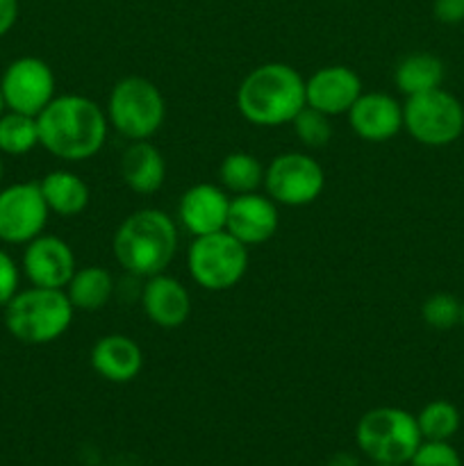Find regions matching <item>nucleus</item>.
I'll list each match as a JSON object with an SVG mask.
<instances>
[{"label": "nucleus", "mask_w": 464, "mask_h": 466, "mask_svg": "<svg viewBox=\"0 0 464 466\" xmlns=\"http://www.w3.org/2000/svg\"><path fill=\"white\" fill-rule=\"evenodd\" d=\"M39 146L66 162H82L100 153L107 139V116L86 96H55L36 116Z\"/></svg>", "instance_id": "f257e3e1"}, {"label": "nucleus", "mask_w": 464, "mask_h": 466, "mask_svg": "<svg viewBox=\"0 0 464 466\" xmlns=\"http://www.w3.org/2000/svg\"><path fill=\"white\" fill-rule=\"evenodd\" d=\"M308 105L305 80L294 66L268 62L253 68L237 89L241 116L259 127H280L291 123Z\"/></svg>", "instance_id": "f03ea898"}, {"label": "nucleus", "mask_w": 464, "mask_h": 466, "mask_svg": "<svg viewBox=\"0 0 464 466\" xmlns=\"http://www.w3.org/2000/svg\"><path fill=\"white\" fill-rule=\"evenodd\" d=\"M112 248L116 262L132 276H159L176 258V221L162 209H136L116 228Z\"/></svg>", "instance_id": "7ed1b4c3"}, {"label": "nucleus", "mask_w": 464, "mask_h": 466, "mask_svg": "<svg viewBox=\"0 0 464 466\" xmlns=\"http://www.w3.org/2000/svg\"><path fill=\"white\" fill-rule=\"evenodd\" d=\"M76 308L64 289L35 287L18 289L5 305V328L14 339L27 346L57 341L71 328Z\"/></svg>", "instance_id": "20e7f679"}, {"label": "nucleus", "mask_w": 464, "mask_h": 466, "mask_svg": "<svg viewBox=\"0 0 464 466\" xmlns=\"http://www.w3.org/2000/svg\"><path fill=\"white\" fill-rule=\"evenodd\" d=\"M355 441L371 462L409 464L423 437L417 417L408 410L376 408L358 421Z\"/></svg>", "instance_id": "39448f33"}, {"label": "nucleus", "mask_w": 464, "mask_h": 466, "mask_svg": "<svg viewBox=\"0 0 464 466\" xmlns=\"http://www.w3.org/2000/svg\"><path fill=\"white\" fill-rule=\"evenodd\" d=\"M166 103L157 86L139 76L123 77L107 100V121L130 141H146L162 127Z\"/></svg>", "instance_id": "423d86ee"}, {"label": "nucleus", "mask_w": 464, "mask_h": 466, "mask_svg": "<svg viewBox=\"0 0 464 466\" xmlns=\"http://www.w3.org/2000/svg\"><path fill=\"white\" fill-rule=\"evenodd\" d=\"M248 246L227 230L194 237L187 253V268L198 287L207 291H227L239 285L248 268Z\"/></svg>", "instance_id": "0eeeda50"}, {"label": "nucleus", "mask_w": 464, "mask_h": 466, "mask_svg": "<svg viewBox=\"0 0 464 466\" xmlns=\"http://www.w3.org/2000/svg\"><path fill=\"white\" fill-rule=\"evenodd\" d=\"M403 127L423 146H450L464 132V107L441 86L426 94L408 96L403 105Z\"/></svg>", "instance_id": "6e6552de"}, {"label": "nucleus", "mask_w": 464, "mask_h": 466, "mask_svg": "<svg viewBox=\"0 0 464 466\" xmlns=\"http://www.w3.org/2000/svg\"><path fill=\"white\" fill-rule=\"evenodd\" d=\"M267 196L287 208L314 203L326 187V171L305 153H282L264 168Z\"/></svg>", "instance_id": "1a4fd4ad"}, {"label": "nucleus", "mask_w": 464, "mask_h": 466, "mask_svg": "<svg viewBox=\"0 0 464 466\" xmlns=\"http://www.w3.org/2000/svg\"><path fill=\"white\" fill-rule=\"evenodd\" d=\"M48 205L39 182H16L0 189V241L27 244L44 235L48 223Z\"/></svg>", "instance_id": "9d476101"}, {"label": "nucleus", "mask_w": 464, "mask_h": 466, "mask_svg": "<svg viewBox=\"0 0 464 466\" xmlns=\"http://www.w3.org/2000/svg\"><path fill=\"white\" fill-rule=\"evenodd\" d=\"M0 89L9 112L39 116L55 98V73L44 59L18 57L3 71Z\"/></svg>", "instance_id": "9b49d317"}, {"label": "nucleus", "mask_w": 464, "mask_h": 466, "mask_svg": "<svg viewBox=\"0 0 464 466\" xmlns=\"http://www.w3.org/2000/svg\"><path fill=\"white\" fill-rule=\"evenodd\" d=\"M77 271L73 248L53 235H39L27 241L23 250V273L35 287L66 289Z\"/></svg>", "instance_id": "f8f14e48"}, {"label": "nucleus", "mask_w": 464, "mask_h": 466, "mask_svg": "<svg viewBox=\"0 0 464 466\" xmlns=\"http://www.w3.org/2000/svg\"><path fill=\"white\" fill-rule=\"evenodd\" d=\"M362 94V80L358 73L341 64L318 68L305 80V100L309 107L318 109L326 116L348 114Z\"/></svg>", "instance_id": "ddd939ff"}, {"label": "nucleus", "mask_w": 464, "mask_h": 466, "mask_svg": "<svg viewBox=\"0 0 464 466\" xmlns=\"http://www.w3.org/2000/svg\"><path fill=\"white\" fill-rule=\"evenodd\" d=\"M280 226L276 200L259 194H239L230 198L226 230L246 246H257L271 239Z\"/></svg>", "instance_id": "4468645a"}, {"label": "nucleus", "mask_w": 464, "mask_h": 466, "mask_svg": "<svg viewBox=\"0 0 464 466\" xmlns=\"http://www.w3.org/2000/svg\"><path fill=\"white\" fill-rule=\"evenodd\" d=\"M227 209H230L227 191L212 182H200L182 194L177 217L187 232H191L194 237H203L226 230Z\"/></svg>", "instance_id": "2eb2a0df"}, {"label": "nucleus", "mask_w": 464, "mask_h": 466, "mask_svg": "<svg viewBox=\"0 0 464 466\" xmlns=\"http://www.w3.org/2000/svg\"><path fill=\"white\" fill-rule=\"evenodd\" d=\"M350 130L364 141H389L403 130V105L389 94H362L348 109Z\"/></svg>", "instance_id": "dca6fc26"}, {"label": "nucleus", "mask_w": 464, "mask_h": 466, "mask_svg": "<svg viewBox=\"0 0 464 466\" xmlns=\"http://www.w3.org/2000/svg\"><path fill=\"white\" fill-rule=\"evenodd\" d=\"M141 305H144L146 317L164 330H176L182 323H187L191 314L189 291L180 280L166 273L146 278Z\"/></svg>", "instance_id": "f3484780"}, {"label": "nucleus", "mask_w": 464, "mask_h": 466, "mask_svg": "<svg viewBox=\"0 0 464 466\" xmlns=\"http://www.w3.org/2000/svg\"><path fill=\"white\" fill-rule=\"evenodd\" d=\"M91 369L107 382L135 380L144 369V350L132 337L105 335L91 349Z\"/></svg>", "instance_id": "a211bd4d"}, {"label": "nucleus", "mask_w": 464, "mask_h": 466, "mask_svg": "<svg viewBox=\"0 0 464 466\" xmlns=\"http://www.w3.org/2000/svg\"><path fill=\"white\" fill-rule=\"evenodd\" d=\"M121 177L135 194H155L166 177L164 155L146 141H132L121 157Z\"/></svg>", "instance_id": "6ab92c4d"}, {"label": "nucleus", "mask_w": 464, "mask_h": 466, "mask_svg": "<svg viewBox=\"0 0 464 466\" xmlns=\"http://www.w3.org/2000/svg\"><path fill=\"white\" fill-rule=\"evenodd\" d=\"M41 194L50 212L59 217H77L89 205V187L71 171H50L39 182Z\"/></svg>", "instance_id": "aec40b11"}, {"label": "nucleus", "mask_w": 464, "mask_h": 466, "mask_svg": "<svg viewBox=\"0 0 464 466\" xmlns=\"http://www.w3.org/2000/svg\"><path fill=\"white\" fill-rule=\"evenodd\" d=\"M394 82L405 96L439 89L444 82V62L432 53H412L396 64Z\"/></svg>", "instance_id": "412c9836"}, {"label": "nucleus", "mask_w": 464, "mask_h": 466, "mask_svg": "<svg viewBox=\"0 0 464 466\" xmlns=\"http://www.w3.org/2000/svg\"><path fill=\"white\" fill-rule=\"evenodd\" d=\"M66 296L71 305L80 312H98L109 303L114 294V280L103 267H85L73 273L66 285Z\"/></svg>", "instance_id": "4be33fe9"}, {"label": "nucleus", "mask_w": 464, "mask_h": 466, "mask_svg": "<svg viewBox=\"0 0 464 466\" xmlns=\"http://www.w3.org/2000/svg\"><path fill=\"white\" fill-rule=\"evenodd\" d=\"M218 177L227 194H253L259 185H264V167L250 153H230L223 157L218 167Z\"/></svg>", "instance_id": "5701e85b"}, {"label": "nucleus", "mask_w": 464, "mask_h": 466, "mask_svg": "<svg viewBox=\"0 0 464 466\" xmlns=\"http://www.w3.org/2000/svg\"><path fill=\"white\" fill-rule=\"evenodd\" d=\"M39 146L36 116L21 112H5L0 116V155H25Z\"/></svg>", "instance_id": "b1692460"}, {"label": "nucleus", "mask_w": 464, "mask_h": 466, "mask_svg": "<svg viewBox=\"0 0 464 466\" xmlns=\"http://www.w3.org/2000/svg\"><path fill=\"white\" fill-rule=\"evenodd\" d=\"M423 441H449L459 431V410L449 400H432L417 414Z\"/></svg>", "instance_id": "393cba45"}, {"label": "nucleus", "mask_w": 464, "mask_h": 466, "mask_svg": "<svg viewBox=\"0 0 464 466\" xmlns=\"http://www.w3.org/2000/svg\"><path fill=\"white\" fill-rule=\"evenodd\" d=\"M291 123H294L296 137H298L308 148H323V146H328V141L332 139L330 116H326V114L318 112V109L309 107V105H305V107L296 114V118Z\"/></svg>", "instance_id": "a878e982"}, {"label": "nucleus", "mask_w": 464, "mask_h": 466, "mask_svg": "<svg viewBox=\"0 0 464 466\" xmlns=\"http://www.w3.org/2000/svg\"><path fill=\"white\" fill-rule=\"evenodd\" d=\"M423 321L435 330H450L462 319V300L453 294H432L421 308Z\"/></svg>", "instance_id": "bb28decb"}, {"label": "nucleus", "mask_w": 464, "mask_h": 466, "mask_svg": "<svg viewBox=\"0 0 464 466\" xmlns=\"http://www.w3.org/2000/svg\"><path fill=\"white\" fill-rule=\"evenodd\" d=\"M409 466H462V460L449 441H421Z\"/></svg>", "instance_id": "cd10ccee"}, {"label": "nucleus", "mask_w": 464, "mask_h": 466, "mask_svg": "<svg viewBox=\"0 0 464 466\" xmlns=\"http://www.w3.org/2000/svg\"><path fill=\"white\" fill-rule=\"evenodd\" d=\"M18 285H21V268L7 250L0 248V308H5L16 296Z\"/></svg>", "instance_id": "c85d7f7f"}, {"label": "nucleus", "mask_w": 464, "mask_h": 466, "mask_svg": "<svg viewBox=\"0 0 464 466\" xmlns=\"http://www.w3.org/2000/svg\"><path fill=\"white\" fill-rule=\"evenodd\" d=\"M432 14L439 23L455 25L464 21V0H435L432 3Z\"/></svg>", "instance_id": "c756f323"}, {"label": "nucleus", "mask_w": 464, "mask_h": 466, "mask_svg": "<svg viewBox=\"0 0 464 466\" xmlns=\"http://www.w3.org/2000/svg\"><path fill=\"white\" fill-rule=\"evenodd\" d=\"M18 21V0H0V39L9 35Z\"/></svg>", "instance_id": "7c9ffc66"}, {"label": "nucleus", "mask_w": 464, "mask_h": 466, "mask_svg": "<svg viewBox=\"0 0 464 466\" xmlns=\"http://www.w3.org/2000/svg\"><path fill=\"white\" fill-rule=\"evenodd\" d=\"M5 109H7V105H5V96H3V89H0V116L5 114Z\"/></svg>", "instance_id": "2f4dec72"}, {"label": "nucleus", "mask_w": 464, "mask_h": 466, "mask_svg": "<svg viewBox=\"0 0 464 466\" xmlns=\"http://www.w3.org/2000/svg\"><path fill=\"white\" fill-rule=\"evenodd\" d=\"M3 176H5V164H3V157H0V182H3Z\"/></svg>", "instance_id": "473e14b6"}, {"label": "nucleus", "mask_w": 464, "mask_h": 466, "mask_svg": "<svg viewBox=\"0 0 464 466\" xmlns=\"http://www.w3.org/2000/svg\"><path fill=\"white\" fill-rule=\"evenodd\" d=\"M371 466H405V464H380V462H373Z\"/></svg>", "instance_id": "72a5a7b5"}, {"label": "nucleus", "mask_w": 464, "mask_h": 466, "mask_svg": "<svg viewBox=\"0 0 464 466\" xmlns=\"http://www.w3.org/2000/svg\"><path fill=\"white\" fill-rule=\"evenodd\" d=\"M459 323H462V328H464V300H462V319H459Z\"/></svg>", "instance_id": "f704fd0d"}]
</instances>
